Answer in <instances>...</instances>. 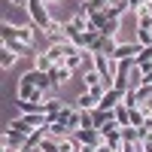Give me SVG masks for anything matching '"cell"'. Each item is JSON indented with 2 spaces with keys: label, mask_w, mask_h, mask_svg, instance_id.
I'll use <instances>...</instances> for the list:
<instances>
[{
  "label": "cell",
  "mask_w": 152,
  "mask_h": 152,
  "mask_svg": "<svg viewBox=\"0 0 152 152\" xmlns=\"http://www.w3.org/2000/svg\"><path fill=\"white\" fill-rule=\"evenodd\" d=\"M24 9H28V21L34 24L37 31H46L49 24L55 21L52 12H49V3H46V0H28V6H24Z\"/></svg>",
  "instance_id": "6da1fadb"
},
{
  "label": "cell",
  "mask_w": 152,
  "mask_h": 152,
  "mask_svg": "<svg viewBox=\"0 0 152 152\" xmlns=\"http://www.w3.org/2000/svg\"><path fill=\"white\" fill-rule=\"evenodd\" d=\"M40 34H43L46 40H49V46H58V43H67V28H64V24H61L58 18H55L52 24H49L46 31H40Z\"/></svg>",
  "instance_id": "7a4b0ae2"
},
{
  "label": "cell",
  "mask_w": 152,
  "mask_h": 152,
  "mask_svg": "<svg viewBox=\"0 0 152 152\" xmlns=\"http://www.w3.org/2000/svg\"><path fill=\"white\" fill-rule=\"evenodd\" d=\"M119 104H125V91H119V88H110V91L100 97V104H97V110H104V113H113Z\"/></svg>",
  "instance_id": "3957f363"
},
{
  "label": "cell",
  "mask_w": 152,
  "mask_h": 152,
  "mask_svg": "<svg viewBox=\"0 0 152 152\" xmlns=\"http://www.w3.org/2000/svg\"><path fill=\"white\" fill-rule=\"evenodd\" d=\"M73 137H76V140H79V143L91 146V149H97L100 143H104V134H100L97 128H79V131H76Z\"/></svg>",
  "instance_id": "277c9868"
},
{
  "label": "cell",
  "mask_w": 152,
  "mask_h": 152,
  "mask_svg": "<svg viewBox=\"0 0 152 152\" xmlns=\"http://www.w3.org/2000/svg\"><path fill=\"white\" fill-rule=\"evenodd\" d=\"M49 79H52V85H55V88H61V85H67V82L73 79V70H70V67H64V64H55L52 70H49Z\"/></svg>",
  "instance_id": "5b68a950"
},
{
  "label": "cell",
  "mask_w": 152,
  "mask_h": 152,
  "mask_svg": "<svg viewBox=\"0 0 152 152\" xmlns=\"http://www.w3.org/2000/svg\"><path fill=\"white\" fill-rule=\"evenodd\" d=\"M0 143L18 152V149H24V143H28V137H24V134H15V131H9V128H3V134H0Z\"/></svg>",
  "instance_id": "8992f818"
},
{
  "label": "cell",
  "mask_w": 152,
  "mask_h": 152,
  "mask_svg": "<svg viewBox=\"0 0 152 152\" xmlns=\"http://www.w3.org/2000/svg\"><path fill=\"white\" fill-rule=\"evenodd\" d=\"M37 34H40V31H37V28H34L31 21H28V24H15V40H21L24 46H34Z\"/></svg>",
  "instance_id": "52a82bcc"
},
{
  "label": "cell",
  "mask_w": 152,
  "mask_h": 152,
  "mask_svg": "<svg viewBox=\"0 0 152 152\" xmlns=\"http://www.w3.org/2000/svg\"><path fill=\"white\" fill-rule=\"evenodd\" d=\"M119 37H100V40H97V49H94V52L97 55H110L113 58V52H116V49H119Z\"/></svg>",
  "instance_id": "ba28073f"
},
{
  "label": "cell",
  "mask_w": 152,
  "mask_h": 152,
  "mask_svg": "<svg viewBox=\"0 0 152 152\" xmlns=\"http://www.w3.org/2000/svg\"><path fill=\"white\" fill-rule=\"evenodd\" d=\"M70 104H73L76 110H88V113H91V110H97V100H94L91 94H88V91H85V88H82V91H79V94H76L73 100H70Z\"/></svg>",
  "instance_id": "9c48e42d"
},
{
  "label": "cell",
  "mask_w": 152,
  "mask_h": 152,
  "mask_svg": "<svg viewBox=\"0 0 152 152\" xmlns=\"http://www.w3.org/2000/svg\"><path fill=\"white\" fill-rule=\"evenodd\" d=\"M113 119L119 122V128H131V107L128 104H119L113 110Z\"/></svg>",
  "instance_id": "30bf717a"
},
{
  "label": "cell",
  "mask_w": 152,
  "mask_h": 152,
  "mask_svg": "<svg viewBox=\"0 0 152 152\" xmlns=\"http://www.w3.org/2000/svg\"><path fill=\"white\" fill-rule=\"evenodd\" d=\"M31 67H34V70H40V73H49V70L55 67V61L49 58L46 52H37V55H34V64H31Z\"/></svg>",
  "instance_id": "8fae6325"
},
{
  "label": "cell",
  "mask_w": 152,
  "mask_h": 152,
  "mask_svg": "<svg viewBox=\"0 0 152 152\" xmlns=\"http://www.w3.org/2000/svg\"><path fill=\"white\" fill-rule=\"evenodd\" d=\"M18 58H21V55H15L12 49H6V46L0 49V67H3V70H12V67L18 64Z\"/></svg>",
  "instance_id": "7c38bea8"
},
{
  "label": "cell",
  "mask_w": 152,
  "mask_h": 152,
  "mask_svg": "<svg viewBox=\"0 0 152 152\" xmlns=\"http://www.w3.org/2000/svg\"><path fill=\"white\" fill-rule=\"evenodd\" d=\"M149 107H131V125L134 128H143V122H146V116H149Z\"/></svg>",
  "instance_id": "4fadbf2b"
},
{
  "label": "cell",
  "mask_w": 152,
  "mask_h": 152,
  "mask_svg": "<svg viewBox=\"0 0 152 152\" xmlns=\"http://www.w3.org/2000/svg\"><path fill=\"white\" fill-rule=\"evenodd\" d=\"M46 55L55 61V64H64L67 61V52H64V43H58V46H46Z\"/></svg>",
  "instance_id": "5bb4252c"
},
{
  "label": "cell",
  "mask_w": 152,
  "mask_h": 152,
  "mask_svg": "<svg viewBox=\"0 0 152 152\" xmlns=\"http://www.w3.org/2000/svg\"><path fill=\"white\" fill-rule=\"evenodd\" d=\"M110 6V0H82V12L91 15V12H104Z\"/></svg>",
  "instance_id": "9a60e30c"
},
{
  "label": "cell",
  "mask_w": 152,
  "mask_h": 152,
  "mask_svg": "<svg viewBox=\"0 0 152 152\" xmlns=\"http://www.w3.org/2000/svg\"><path fill=\"white\" fill-rule=\"evenodd\" d=\"M104 79H100V73L97 70H82V88L88 91V88H94V85H100Z\"/></svg>",
  "instance_id": "2e32d148"
},
{
  "label": "cell",
  "mask_w": 152,
  "mask_h": 152,
  "mask_svg": "<svg viewBox=\"0 0 152 152\" xmlns=\"http://www.w3.org/2000/svg\"><path fill=\"white\" fill-rule=\"evenodd\" d=\"M0 40H3V46L15 40V24H9V21H3V24H0Z\"/></svg>",
  "instance_id": "e0dca14e"
},
{
  "label": "cell",
  "mask_w": 152,
  "mask_h": 152,
  "mask_svg": "<svg viewBox=\"0 0 152 152\" xmlns=\"http://www.w3.org/2000/svg\"><path fill=\"white\" fill-rule=\"evenodd\" d=\"M37 152H61V140H55V137H46Z\"/></svg>",
  "instance_id": "ac0fdd59"
},
{
  "label": "cell",
  "mask_w": 152,
  "mask_h": 152,
  "mask_svg": "<svg viewBox=\"0 0 152 152\" xmlns=\"http://www.w3.org/2000/svg\"><path fill=\"white\" fill-rule=\"evenodd\" d=\"M79 128H94V110L88 113V110H82V119H79Z\"/></svg>",
  "instance_id": "d6986e66"
},
{
  "label": "cell",
  "mask_w": 152,
  "mask_h": 152,
  "mask_svg": "<svg viewBox=\"0 0 152 152\" xmlns=\"http://www.w3.org/2000/svg\"><path fill=\"white\" fill-rule=\"evenodd\" d=\"M6 49H12L15 55H28V49H31V46H24L21 40H12V43H6Z\"/></svg>",
  "instance_id": "ffe728a7"
},
{
  "label": "cell",
  "mask_w": 152,
  "mask_h": 152,
  "mask_svg": "<svg viewBox=\"0 0 152 152\" xmlns=\"http://www.w3.org/2000/svg\"><path fill=\"white\" fill-rule=\"evenodd\" d=\"M137 43H140L143 49L152 46V31H137Z\"/></svg>",
  "instance_id": "44dd1931"
},
{
  "label": "cell",
  "mask_w": 152,
  "mask_h": 152,
  "mask_svg": "<svg viewBox=\"0 0 152 152\" xmlns=\"http://www.w3.org/2000/svg\"><path fill=\"white\" fill-rule=\"evenodd\" d=\"M122 152H146V146L140 140H134V143H122Z\"/></svg>",
  "instance_id": "7402d4cb"
},
{
  "label": "cell",
  "mask_w": 152,
  "mask_h": 152,
  "mask_svg": "<svg viewBox=\"0 0 152 152\" xmlns=\"http://www.w3.org/2000/svg\"><path fill=\"white\" fill-rule=\"evenodd\" d=\"M152 3V0H128V6H131V12H140V9H146Z\"/></svg>",
  "instance_id": "603a6c76"
},
{
  "label": "cell",
  "mask_w": 152,
  "mask_h": 152,
  "mask_svg": "<svg viewBox=\"0 0 152 152\" xmlns=\"http://www.w3.org/2000/svg\"><path fill=\"white\" fill-rule=\"evenodd\" d=\"M94 152H122V149H113V146H110V143H100V146H97V149H94Z\"/></svg>",
  "instance_id": "cb8c5ba5"
},
{
  "label": "cell",
  "mask_w": 152,
  "mask_h": 152,
  "mask_svg": "<svg viewBox=\"0 0 152 152\" xmlns=\"http://www.w3.org/2000/svg\"><path fill=\"white\" fill-rule=\"evenodd\" d=\"M143 85H152V70H146V73H143Z\"/></svg>",
  "instance_id": "d4e9b609"
},
{
  "label": "cell",
  "mask_w": 152,
  "mask_h": 152,
  "mask_svg": "<svg viewBox=\"0 0 152 152\" xmlns=\"http://www.w3.org/2000/svg\"><path fill=\"white\" fill-rule=\"evenodd\" d=\"M12 6H28V0H9Z\"/></svg>",
  "instance_id": "484cf974"
},
{
  "label": "cell",
  "mask_w": 152,
  "mask_h": 152,
  "mask_svg": "<svg viewBox=\"0 0 152 152\" xmlns=\"http://www.w3.org/2000/svg\"><path fill=\"white\" fill-rule=\"evenodd\" d=\"M18 152H31V149H18Z\"/></svg>",
  "instance_id": "4316f807"
},
{
  "label": "cell",
  "mask_w": 152,
  "mask_h": 152,
  "mask_svg": "<svg viewBox=\"0 0 152 152\" xmlns=\"http://www.w3.org/2000/svg\"><path fill=\"white\" fill-rule=\"evenodd\" d=\"M146 107H149V110H152V104H146Z\"/></svg>",
  "instance_id": "83f0119b"
}]
</instances>
